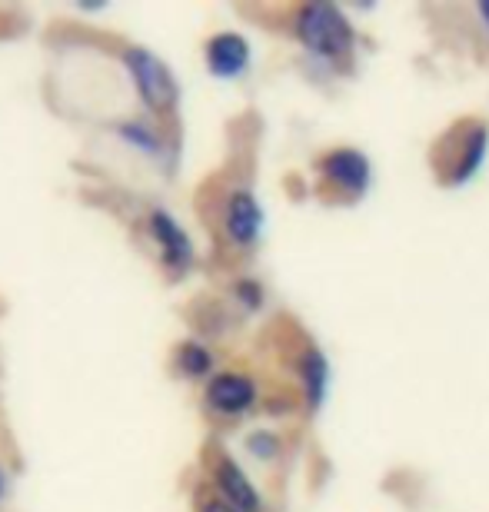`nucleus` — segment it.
<instances>
[{"label":"nucleus","instance_id":"f257e3e1","mask_svg":"<svg viewBox=\"0 0 489 512\" xmlns=\"http://www.w3.org/2000/svg\"><path fill=\"white\" fill-rule=\"evenodd\" d=\"M290 34L320 64L343 70L353 64L356 54V30L343 7L333 4H300L290 14Z\"/></svg>","mask_w":489,"mask_h":512},{"label":"nucleus","instance_id":"f03ea898","mask_svg":"<svg viewBox=\"0 0 489 512\" xmlns=\"http://www.w3.org/2000/svg\"><path fill=\"white\" fill-rule=\"evenodd\" d=\"M489 153V124L480 117H463L440 133L433 143V170L443 187H466Z\"/></svg>","mask_w":489,"mask_h":512},{"label":"nucleus","instance_id":"7ed1b4c3","mask_svg":"<svg viewBox=\"0 0 489 512\" xmlns=\"http://www.w3.org/2000/svg\"><path fill=\"white\" fill-rule=\"evenodd\" d=\"M317 177L320 187L330 190L340 203H356L373 183V163L356 147H330L317 157Z\"/></svg>","mask_w":489,"mask_h":512},{"label":"nucleus","instance_id":"20e7f679","mask_svg":"<svg viewBox=\"0 0 489 512\" xmlns=\"http://www.w3.org/2000/svg\"><path fill=\"white\" fill-rule=\"evenodd\" d=\"M124 64L130 70V80H134L137 94L144 97V104L154 110V114H170L180 100V87L173 70L163 64V60L147 47H127L124 50Z\"/></svg>","mask_w":489,"mask_h":512},{"label":"nucleus","instance_id":"39448f33","mask_svg":"<svg viewBox=\"0 0 489 512\" xmlns=\"http://www.w3.org/2000/svg\"><path fill=\"white\" fill-rule=\"evenodd\" d=\"M223 233L237 250H253L263 233V207L247 187L233 190L223 203Z\"/></svg>","mask_w":489,"mask_h":512},{"label":"nucleus","instance_id":"423d86ee","mask_svg":"<svg viewBox=\"0 0 489 512\" xmlns=\"http://www.w3.org/2000/svg\"><path fill=\"white\" fill-rule=\"evenodd\" d=\"M210 479L217 486V496L237 512H263V496L260 489L250 483V476L243 473L237 459L227 453H217L210 459Z\"/></svg>","mask_w":489,"mask_h":512},{"label":"nucleus","instance_id":"0eeeda50","mask_svg":"<svg viewBox=\"0 0 489 512\" xmlns=\"http://www.w3.org/2000/svg\"><path fill=\"white\" fill-rule=\"evenodd\" d=\"M203 399H207V406L220 416H243L260 403V389L253 383V376L227 370V373L210 376L207 389H203Z\"/></svg>","mask_w":489,"mask_h":512},{"label":"nucleus","instance_id":"6e6552de","mask_svg":"<svg viewBox=\"0 0 489 512\" xmlns=\"http://www.w3.org/2000/svg\"><path fill=\"white\" fill-rule=\"evenodd\" d=\"M203 60L217 80H237L250 70V40L237 30H220L203 47Z\"/></svg>","mask_w":489,"mask_h":512},{"label":"nucleus","instance_id":"1a4fd4ad","mask_svg":"<svg viewBox=\"0 0 489 512\" xmlns=\"http://www.w3.org/2000/svg\"><path fill=\"white\" fill-rule=\"evenodd\" d=\"M150 237L157 240L163 263H167L170 270H187L193 263V243L187 237V230H183L167 210H150Z\"/></svg>","mask_w":489,"mask_h":512},{"label":"nucleus","instance_id":"9d476101","mask_svg":"<svg viewBox=\"0 0 489 512\" xmlns=\"http://www.w3.org/2000/svg\"><path fill=\"white\" fill-rule=\"evenodd\" d=\"M297 380H300V393H303V406L310 413L326 403V393H330V360L323 356L320 346L307 343L297 356Z\"/></svg>","mask_w":489,"mask_h":512},{"label":"nucleus","instance_id":"9b49d317","mask_svg":"<svg viewBox=\"0 0 489 512\" xmlns=\"http://www.w3.org/2000/svg\"><path fill=\"white\" fill-rule=\"evenodd\" d=\"M177 370L190 380H203V376L213 373V353L203 343L190 340L177 346Z\"/></svg>","mask_w":489,"mask_h":512},{"label":"nucleus","instance_id":"f8f14e48","mask_svg":"<svg viewBox=\"0 0 489 512\" xmlns=\"http://www.w3.org/2000/svg\"><path fill=\"white\" fill-rule=\"evenodd\" d=\"M247 453L253 459H260V463H273L283 453V439L273 429H253L247 436Z\"/></svg>","mask_w":489,"mask_h":512},{"label":"nucleus","instance_id":"ddd939ff","mask_svg":"<svg viewBox=\"0 0 489 512\" xmlns=\"http://www.w3.org/2000/svg\"><path fill=\"white\" fill-rule=\"evenodd\" d=\"M120 137H124L127 143H134V147L144 150V153H157L160 150V133L144 127L140 120H127V124H120Z\"/></svg>","mask_w":489,"mask_h":512},{"label":"nucleus","instance_id":"4468645a","mask_svg":"<svg viewBox=\"0 0 489 512\" xmlns=\"http://www.w3.org/2000/svg\"><path fill=\"white\" fill-rule=\"evenodd\" d=\"M233 296H237L247 313H257L263 306V286L257 280H250V276H243V280L233 283Z\"/></svg>","mask_w":489,"mask_h":512},{"label":"nucleus","instance_id":"2eb2a0df","mask_svg":"<svg viewBox=\"0 0 489 512\" xmlns=\"http://www.w3.org/2000/svg\"><path fill=\"white\" fill-rule=\"evenodd\" d=\"M197 512H237V509L227 506L217 493H213V496H203V499H200V503H197Z\"/></svg>","mask_w":489,"mask_h":512},{"label":"nucleus","instance_id":"dca6fc26","mask_svg":"<svg viewBox=\"0 0 489 512\" xmlns=\"http://www.w3.org/2000/svg\"><path fill=\"white\" fill-rule=\"evenodd\" d=\"M476 17H480V24L486 27V34H489V4H476Z\"/></svg>","mask_w":489,"mask_h":512},{"label":"nucleus","instance_id":"f3484780","mask_svg":"<svg viewBox=\"0 0 489 512\" xmlns=\"http://www.w3.org/2000/svg\"><path fill=\"white\" fill-rule=\"evenodd\" d=\"M4 493H7V479H4V473H0V499H4Z\"/></svg>","mask_w":489,"mask_h":512}]
</instances>
